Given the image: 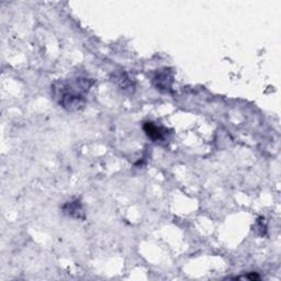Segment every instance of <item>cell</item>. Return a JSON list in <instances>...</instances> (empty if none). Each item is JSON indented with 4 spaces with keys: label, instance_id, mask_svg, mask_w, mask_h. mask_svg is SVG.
<instances>
[{
    "label": "cell",
    "instance_id": "1",
    "mask_svg": "<svg viewBox=\"0 0 281 281\" xmlns=\"http://www.w3.org/2000/svg\"><path fill=\"white\" fill-rule=\"evenodd\" d=\"M54 90L60 105L69 112H76L85 108L86 98L79 94V90H75V88L67 84H61Z\"/></svg>",
    "mask_w": 281,
    "mask_h": 281
},
{
    "label": "cell",
    "instance_id": "2",
    "mask_svg": "<svg viewBox=\"0 0 281 281\" xmlns=\"http://www.w3.org/2000/svg\"><path fill=\"white\" fill-rule=\"evenodd\" d=\"M153 84L158 90L162 92H167L172 88V75L169 69H162L156 73V75L153 78Z\"/></svg>",
    "mask_w": 281,
    "mask_h": 281
},
{
    "label": "cell",
    "instance_id": "3",
    "mask_svg": "<svg viewBox=\"0 0 281 281\" xmlns=\"http://www.w3.org/2000/svg\"><path fill=\"white\" fill-rule=\"evenodd\" d=\"M64 212L67 214L68 217L74 219H85V212L82 209V205L79 200L69 201L63 206Z\"/></svg>",
    "mask_w": 281,
    "mask_h": 281
},
{
    "label": "cell",
    "instance_id": "4",
    "mask_svg": "<svg viewBox=\"0 0 281 281\" xmlns=\"http://www.w3.org/2000/svg\"><path fill=\"white\" fill-rule=\"evenodd\" d=\"M143 129L144 131H145V133L148 138L154 140V142L163 140L165 136V131L162 129V127L157 126L153 122H146L145 125H144Z\"/></svg>",
    "mask_w": 281,
    "mask_h": 281
},
{
    "label": "cell",
    "instance_id": "5",
    "mask_svg": "<svg viewBox=\"0 0 281 281\" xmlns=\"http://www.w3.org/2000/svg\"><path fill=\"white\" fill-rule=\"evenodd\" d=\"M115 82H117L118 86L120 87V89H122V90H126V89L132 90L134 88V86L132 85V81L130 80V78H127L126 74L125 73L118 74V75L115 76Z\"/></svg>",
    "mask_w": 281,
    "mask_h": 281
},
{
    "label": "cell",
    "instance_id": "6",
    "mask_svg": "<svg viewBox=\"0 0 281 281\" xmlns=\"http://www.w3.org/2000/svg\"><path fill=\"white\" fill-rule=\"evenodd\" d=\"M246 278L250 279V280H259L260 279L259 276L257 274H255V272H253V274H250V275H247Z\"/></svg>",
    "mask_w": 281,
    "mask_h": 281
}]
</instances>
